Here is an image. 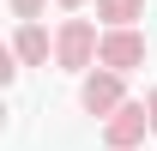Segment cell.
Segmentation results:
<instances>
[{
	"instance_id": "cell-8",
	"label": "cell",
	"mask_w": 157,
	"mask_h": 151,
	"mask_svg": "<svg viewBox=\"0 0 157 151\" xmlns=\"http://www.w3.org/2000/svg\"><path fill=\"white\" fill-rule=\"evenodd\" d=\"M145 115H151V133H157V85L145 91Z\"/></svg>"
},
{
	"instance_id": "cell-3",
	"label": "cell",
	"mask_w": 157,
	"mask_h": 151,
	"mask_svg": "<svg viewBox=\"0 0 157 151\" xmlns=\"http://www.w3.org/2000/svg\"><path fill=\"white\" fill-rule=\"evenodd\" d=\"M145 133H151V115H145V97H133V103H121V109L103 121V145L109 151H139Z\"/></svg>"
},
{
	"instance_id": "cell-9",
	"label": "cell",
	"mask_w": 157,
	"mask_h": 151,
	"mask_svg": "<svg viewBox=\"0 0 157 151\" xmlns=\"http://www.w3.org/2000/svg\"><path fill=\"white\" fill-rule=\"evenodd\" d=\"M55 6H60V12H78V6H91V0H55Z\"/></svg>"
},
{
	"instance_id": "cell-7",
	"label": "cell",
	"mask_w": 157,
	"mask_h": 151,
	"mask_svg": "<svg viewBox=\"0 0 157 151\" xmlns=\"http://www.w3.org/2000/svg\"><path fill=\"white\" fill-rule=\"evenodd\" d=\"M6 6H12V18H18V24H36L48 0H6Z\"/></svg>"
},
{
	"instance_id": "cell-6",
	"label": "cell",
	"mask_w": 157,
	"mask_h": 151,
	"mask_svg": "<svg viewBox=\"0 0 157 151\" xmlns=\"http://www.w3.org/2000/svg\"><path fill=\"white\" fill-rule=\"evenodd\" d=\"M97 18H103V30H133L145 18V0H97Z\"/></svg>"
},
{
	"instance_id": "cell-1",
	"label": "cell",
	"mask_w": 157,
	"mask_h": 151,
	"mask_svg": "<svg viewBox=\"0 0 157 151\" xmlns=\"http://www.w3.org/2000/svg\"><path fill=\"white\" fill-rule=\"evenodd\" d=\"M97 48H103V30L91 18H60V30H55V67L60 73H91Z\"/></svg>"
},
{
	"instance_id": "cell-4",
	"label": "cell",
	"mask_w": 157,
	"mask_h": 151,
	"mask_svg": "<svg viewBox=\"0 0 157 151\" xmlns=\"http://www.w3.org/2000/svg\"><path fill=\"white\" fill-rule=\"evenodd\" d=\"M145 55H151V42H145V30H103V48H97V67H109V73H133V67H145Z\"/></svg>"
},
{
	"instance_id": "cell-2",
	"label": "cell",
	"mask_w": 157,
	"mask_h": 151,
	"mask_svg": "<svg viewBox=\"0 0 157 151\" xmlns=\"http://www.w3.org/2000/svg\"><path fill=\"white\" fill-rule=\"evenodd\" d=\"M121 103H133V97H127V73L91 67V73L78 79V109H85V115H103V121H109Z\"/></svg>"
},
{
	"instance_id": "cell-5",
	"label": "cell",
	"mask_w": 157,
	"mask_h": 151,
	"mask_svg": "<svg viewBox=\"0 0 157 151\" xmlns=\"http://www.w3.org/2000/svg\"><path fill=\"white\" fill-rule=\"evenodd\" d=\"M12 55H18V67H48V55H55V37L42 30V18L12 30Z\"/></svg>"
}]
</instances>
